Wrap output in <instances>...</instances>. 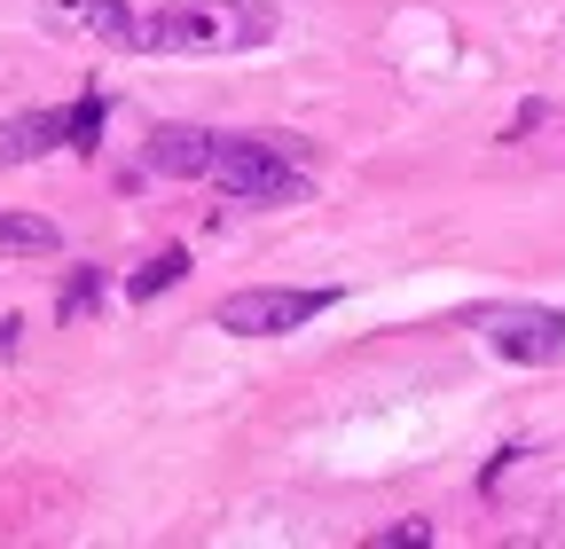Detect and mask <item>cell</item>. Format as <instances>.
Returning <instances> with one entry per match:
<instances>
[{
    "label": "cell",
    "instance_id": "6da1fadb",
    "mask_svg": "<svg viewBox=\"0 0 565 549\" xmlns=\"http://www.w3.org/2000/svg\"><path fill=\"white\" fill-rule=\"evenodd\" d=\"M275 40L267 0H173L141 17V55H236Z\"/></svg>",
    "mask_w": 565,
    "mask_h": 549
},
{
    "label": "cell",
    "instance_id": "7a4b0ae2",
    "mask_svg": "<svg viewBox=\"0 0 565 549\" xmlns=\"http://www.w3.org/2000/svg\"><path fill=\"white\" fill-rule=\"evenodd\" d=\"M212 181H221L236 204H307V189H315V181L291 165V150L267 142V133H221Z\"/></svg>",
    "mask_w": 565,
    "mask_h": 549
},
{
    "label": "cell",
    "instance_id": "3957f363",
    "mask_svg": "<svg viewBox=\"0 0 565 549\" xmlns=\"http://www.w3.org/2000/svg\"><path fill=\"white\" fill-rule=\"evenodd\" d=\"M330 306H338V291H236V299H221L212 322H221L228 337H291V330H307Z\"/></svg>",
    "mask_w": 565,
    "mask_h": 549
},
{
    "label": "cell",
    "instance_id": "277c9868",
    "mask_svg": "<svg viewBox=\"0 0 565 549\" xmlns=\"http://www.w3.org/2000/svg\"><path fill=\"white\" fill-rule=\"evenodd\" d=\"M479 337H487L503 362H526V369L565 362V314H557V306H494V314L479 322Z\"/></svg>",
    "mask_w": 565,
    "mask_h": 549
},
{
    "label": "cell",
    "instance_id": "5b68a950",
    "mask_svg": "<svg viewBox=\"0 0 565 549\" xmlns=\"http://www.w3.org/2000/svg\"><path fill=\"white\" fill-rule=\"evenodd\" d=\"M47 150H79V103H71V110H24V118L0 126V173L32 165Z\"/></svg>",
    "mask_w": 565,
    "mask_h": 549
},
{
    "label": "cell",
    "instance_id": "8992f818",
    "mask_svg": "<svg viewBox=\"0 0 565 549\" xmlns=\"http://www.w3.org/2000/svg\"><path fill=\"white\" fill-rule=\"evenodd\" d=\"M212 158H221V133H204V126H158L150 133V165L173 181H212Z\"/></svg>",
    "mask_w": 565,
    "mask_h": 549
},
{
    "label": "cell",
    "instance_id": "52a82bcc",
    "mask_svg": "<svg viewBox=\"0 0 565 549\" xmlns=\"http://www.w3.org/2000/svg\"><path fill=\"white\" fill-rule=\"evenodd\" d=\"M63 251V228L40 213H0V259H47Z\"/></svg>",
    "mask_w": 565,
    "mask_h": 549
},
{
    "label": "cell",
    "instance_id": "ba28073f",
    "mask_svg": "<svg viewBox=\"0 0 565 549\" xmlns=\"http://www.w3.org/2000/svg\"><path fill=\"white\" fill-rule=\"evenodd\" d=\"M181 274H189V251H158V259L126 283V299H134V306H150L158 291H173V283H181Z\"/></svg>",
    "mask_w": 565,
    "mask_h": 549
},
{
    "label": "cell",
    "instance_id": "9c48e42d",
    "mask_svg": "<svg viewBox=\"0 0 565 549\" xmlns=\"http://www.w3.org/2000/svg\"><path fill=\"white\" fill-rule=\"evenodd\" d=\"M95 299H103V274H71V283H63V306H55V314H63V322H79V314H87Z\"/></svg>",
    "mask_w": 565,
    "mask_h": 549
},
{
    "label": "cell",
    "instance_id": "30bf717a",
    "mask_svg": "<svg viewBox=\"0 0 565 549\" xmlns=\"http://www.w3.org/2000/svg\"><path fill=\"white\" fill-rule=\"evenodd\" d=\"M424 541H433V526H424V518H408V526L377 534V549H424Z\"/></svg>",
    "mask_w": 565,
    "mask_h": 549
}]
</instances>
